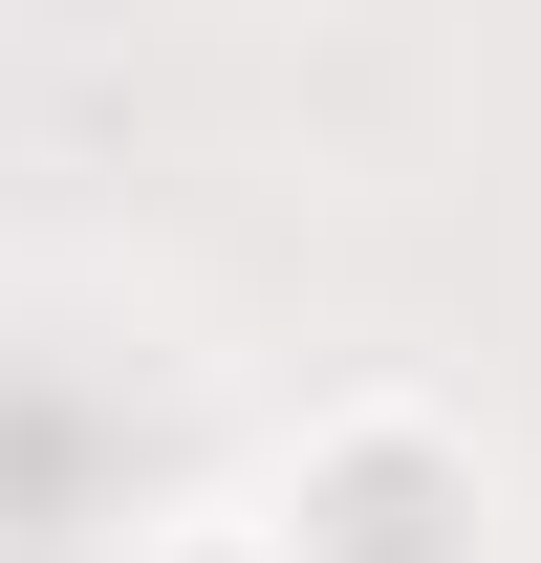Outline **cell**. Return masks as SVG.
Instances as JSON below:
<instances>
[{
  "label": "cell",
  "instance_id": "obj_1",
  "mask_svg": "<svg viewBox=\"0 0 541 563\" xmlns=\"http://www.w3.org/2000/svg\"><path fill=\"white\" fill-rule=\"evenodd\" d=\"M281 563H455V455H433V433H325Z\"/></svg>",
  "mask_w": 541,
  "mask_h": 563
}]
</instances>
